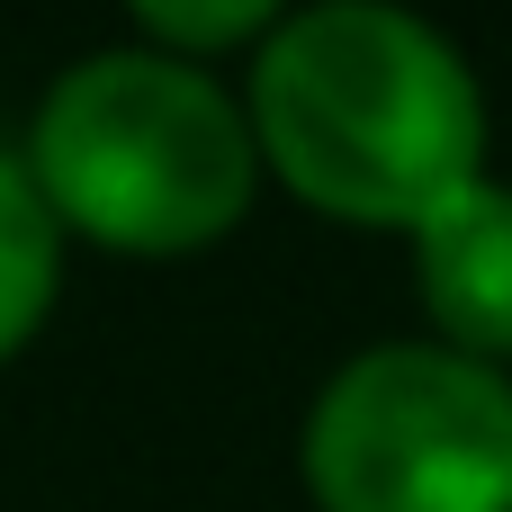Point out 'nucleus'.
<instances>
[{
	"instance_id": "obj_1",
	"label": "nucleus",
	"mask_w": 512,
	"mask_h": 512,
	"mask_svg": "<svg viewBox=\"0 0 512 512\" xmlns=\"http://www.w3.org/2000/svg\"><path fill=\"white\" fill-rule=\"evenodd\" d=\"M261 171L333 225L414 234L486 180V90L459 36L405 0H306L243 72Z\"/></svg>"
},
{
	"instance_id": "obj_2",
	"label": "nucleus",
	"mask_w": 512,
	"mask_h": 512,
	"mask_svg": "<svg viewBox=\"0 0 512 512\" xmlns=\"http://www.w3.org/2000/svg\"><path fill=\"white\" fill-rule=\"evenodd\" d=\"M27 180L63 243L180 261L225 243L261 198V153L243 99L162 45H108L54 72L27 126Z\"/></svg>"
},
{
	"instance_id": "obj_3",
	"label": "nucleus",
	"mask_w": 512,
	"mask_h": 512,
	"mask_svg": "<svg viewBox=\"0 0 512 512\" xmlns=\"http://www.w3.org/2000/svg\"><path fill=\"white\" fill-rule=\"evenodd\" d=\"M297 468L315 512H512V369L369 342L315 387Z\"/></svg>"
},
{
	"instance_id": "obj_4",
	"label": "nucleus",
	"mask_w": 512,
	"mask_h": 512,
	"mask_svg": "<svg viewBox=\"0 0 512 512\" xmlns=\"http://www.w3.org/2000/svg\"><path fill=\"white\" fill-rule=\"evenodd\" d=\"M405 243H414V288H423L432 342L459 360L512 369V189L468 180Z\"/></svg>"
},
{
	"instance_id": "obj_5",
	"label": "nucleus",
	"mask_w": 512,
	"mask_h": 512,
	"mask_svg": "<svg viewBox=\"0 0 512 512\" xmlns=\"http://www.w3.org/2000/svg\"><path fill=\"white\" fill-rule=\"evenodd\" d=\"M54 288H63V225L36 198L27 162L0 153V360L36 342V324L54 315Z\"/></svg>"
},
{
	"instance_id": "obj_6",
	"label": "nucleus",
	"mask_w": 512,
	"mask_h": 512,
	"mask_svg": "<svg viewBox=\"0 0 512 512\" xmlns=\"http://www.w3.org/2000/svg\"><path fill=\"white\" fill-rule=\"evenodd\" d=\"M135 27L162 45V54H225V45H261L297 0H126Z\"/></svg>"
}]
</instances>
